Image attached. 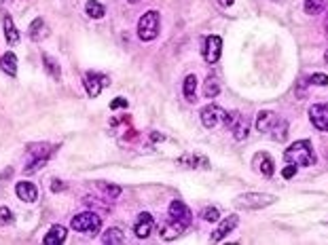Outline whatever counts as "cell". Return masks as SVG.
I'll return each instance as SVG.
<instances>
[{
    "mask_svg": "<svg viewBox=\"0 0 328 245\" xmlns=\"http://www.w3.org/2000/svg\"><path fill=\"white\" fill-rule=\"evenodd\" d=\"M284 159L286 163H292L296 167H309L315 163V152L311 148V142L309 140H299L290 144L288 148L284 150Z\"/></svg>",
    "mask_w": 328,
    "mask_h": 245,
    "instance_id": "cell-1",
    "label": "cell"
},
{
    "mask_svg": "<svg viewBox=\"0 0 328 245\" xmlns=\"http://www.w3.org/2000/svg\"><path fill=\"white\" fill-rule=\"evenodd\" d=\"M275 203L273 195H265V192H245L235 199V207L237 209H263Z\"/></svg>",
    "mask_w": 328,
    "mask_h": 245,
    "instance_id": "cell-2",
    "label": "cell"
},
{
    "mask_svg": "<svg viewBox=\"0 0 328 245\" xmlns=\"http://www.w3.org/2000/svg\"><path fill=\"white\" fill-rule=\"evenodd\" d=\"M70 226L78 232H87V234H96L102 228V218L94 211H83V213H76L70 222Z\"/></svg>",
    "mask_w": 328,
    "mask_h": 245,
    "instance_id": "cell-3",
    "label": "cell"
},
{
    "mask_svg": "<svg viewBox=\"0 0 328 245\" xmlns=\"http://www.w3.org/2000/svg\"><path fill=\"white\" fill-rule=\"evenodd\" d=\"M157 34H159V13L146 11L138 22V38L148 43V40L157 38Z\"/></svg>",
    "mask_w": 328,
    "mask_h": 245,
    "instance_id": "cell-4",
    "label": "cell"
},
{
    "mask_svg": "<svg viewBox=\"0 0 328 245\" xmlns=\"http://www.w3.org/2000/svg\"><path fill=\"white\" fill-rule=\"evenodd\" d=\"M224 118H227V112L216 104H210L201 110V125L206 129H214L218 122H224Z\"/></svg>",
    "mask_w": 328,
    "mask_h": 245,
    "instance_id": "cell-5",
    "label": "cell"
},
{
    "mask_svg": "<svg viewBox=\"0 0 328 245\" xmlns=\"http://www.w3.org/2000/svg\"><path fill=\"white\" fill-rule=\"evenodd\" d=\"M252 167L261 173L265 178H271L275 173V165H273V159L267 152H256L254 159H252Z\"/></svg>",
    "mask_w": 328,
    "mask_h": 245,
    "instance_id": "cell-6",
    "label": "cell"
},
{
    "mask_svg": "<svg viewBox=\"0 0 328 245\" xmlns=\"http://www.w3.org/2000/svg\"><path fill=\"white\" fill-rule=\"evenodd\" d=\"M83 85H85V89H87V95H89V97H98L100 91H102V87L108 85V78L102 76V74H96V72H87L85 78H83Z\"/></svg>",
    "mask_w": 328,
    "mask_h": 245,
    "instance_id": "cell-7",
    "label": "cell"
},
{
    "mask_svg": "<svg viewBox=\"0 0 328 245\" xmlns=\"http://www.w3.org/2000/svg\"><path fill=\"white\" fill-rule=\"evenodd\" d=\"M309 120L315 129L328 131V106L324 104H315L309 108Z\"/></svg>",
    "mask_w": 328,
    "mask_h": 245,
    "instance_id": "cell-8",
    "label": "cell"
},
{
    "mask_svg": "<svg viewBox=\"0 0 328 245\" xmlns=\"http://www.w3.org/2000/svg\"><path fill=\"white\" fill-rule=\"evenodd\" d=\"M220 53H222V40L218 36H208L206 47H203V59L208 64H216L220 59Z\"/></svg>",
    "mask_w": 328,
    "mask_h": 245,
    "instance_id": "cell-9",
    "label": "cell"
},
{
    "mask_svg": "<svg viewBox=\"0 0 328 245\" xmlns=\"http://www.w3.org/2000/svg\"><path fill=\"white\" fill-rule=\"evenodd\" d=\"M152 226H155V218H152L148 211H142L140 216H138V220H136V224H134V232H136V237L146 239L148 234L152 232Z\"/></svg>",
    "mask_w": 328,
    "mask_h": 245,
    "instance_id": "cell-10",
    "label": "cell"
},
{
    "mask_svg": "<svg viewBox=\"0 0 328 245\" xmlns=\"http://www.w3.org/2000/svg\"><path fill=\"white\" fill-rule=\"evenodd\" d=\"M170 218L182 222L184 226H189V224H191V209L187 207V203H182V201H172V203H170Z\"/></svg>",
    "mask_w": 328,
    "mask_h": 245,
    "instance_id": "cell-11",
    "label": "cell"
},
{
    "mask_svg": "<svg viewBox=\"0 0 328 245\" xmlns=\"http://www.w3.org/2000/svg\"><path fill=\"white\" fill-rule=\"evenodd\" d=\"M15 192H17V197L22 201H26V203H36L38 201V188L32 182H17Z\"/></svg>",
    "mask_w": 328,
    "mask_h": 245,
    "instance_id": "cell-12",
    "label": "cell"
},
{
    "mask_svg": "<svg viewBox=\"0 0 328 245\" xmlns=\"http://www.w3.org/2000/svg\"><path fill=\"white\" fill-rule=\"evenodd\" d=\"M237 224H239V218H237V216H227V218H224V220L218 224V228L212 232V241L224 239L233 228H237Z\"/></svg>",
    "mask_w": 328,
    "mask_h": 245,
    "instance_id": "cell-13",
    "label": "cell"
},
{
    "mask_svg": "<svg viewBox=\"0 0 328 245\" xmlns=\"http://www.w3.org/2000/svg\"><path fill=\"white\" fill-rule=\"evenodd\" d=\"M187 228L182 222H178V220H174V218H170V222H166L161 226V239L163 241H172V239H176V237H180V232Z\"/></svg>",
    "mask_w": 328,
    "mask_h": 245,
    "instance_id": "cell-14",
    "label": "cell"
},
{
    "mask_svg": "<svg viewBox=\"0 0 328 245\" xmlns=\"http://www.w3.org/2000/svg\"><path fill=\"white\" fill-rule=\"evenodd\" d=\"M275 120H278V116H275V112H269V110H261L259 116H256L254 120V127L263 131V134H267V131H271V127L275 125Z\"/></svg>",
    "mask_w": 328,
    "mask_h": 245,
    "instance_id": "cell-15",
    "label": "cell"
},
{
    "mask_svg": "<svg viewBox=\"0 0 328 245\" xmlns=\"http://www.w3.org/2000/svg\"><path fill=\"white\" fill-rule=\"evenodd\" d=\"M66 237H68V228H64V226H59V224H55V226H51L49 232L45 234L43 243H45V245H61V243L66 241Z\"/></svg>",
    "mask_w": 328,
    "mask_h": 245,
    "instance_id": "cell-16",
    "label": "cell"
},
{
    "mask_svg": "<svg viewBox=\"0 0 328 245\" xmlns=\"http://www.w3.org/2000/svg\"><path fill=\"white\" fill-rule=\"evenodd\" d=\"M53 146L47 144V142H36V144H30L28 146V152L32 155L34 159H49L51 155H53Z\"/></svg>",
    "mask_w": 328,
    "mask_h": 245,
    "instance_id": "cell-17",
    "label": "cell"
},
{
    "mask_svg": "<svg viewBox=\"0 0 328 245\" xmlns=\"http://www.w3.org/2000/svg\"><path fill=\"white\" fill-rule=\"evenodd\" d=\"M0 70L3 72H7L9 76H17V55L15 53H5L3 57H0Z\"/></svg>",
    "mask_w": 328,
    "mask_h": 245,
    "instance_id": "cell-18",
    "label": "cell"
},
{
    "mask_svg": "<svg viewBox=\"0 0 328 245\" xmlns=\"http://www.w3.org/2000/svg\"><path fill=\"white\" fill-rule=\"evenodd\" d=\"M182 91H184V97H187L191 104H193V101L197 99V93H195V91H197V76H195V74H189L187 78H184Z\"/></svg>",
    "mask_w": 328,
    "mask_h": 245,
    "instance_id": "cell-19",
    "label": "cell"
},
{
    "mask_svg": "<svg viewBox=\"0 0 328 245\" xmlns=\"http://www.w3.org/2000/svg\"><path fill=\"white\" fill-rule=\"evenodd\" d=\"M231 129H233V138L235 140H245V138H248V131H250V120L239 116L237 122H235Z\"/></svg>",
    "mask_w": 328,
    "mask_h": 245,
    "instance_id": "cell-20",
    "label": "cell"
},
{
    "mask_svg": "<svg viewBox=\"0 0 328 245\" xmlns=\"http://www.w3.org/2000/svg\"><path fill=\"white\" fill-rule=\"evenodd\" d=\"M102 241H104L106 245H119V243H123L125 241V234H123V230L121 228H108L104 234H102Z\"/></svg>",
    "mask_w": 328,
    "mask_h": 245,
    "instance_id": "cell-21",
    "label": "cell"
},
{
    "mask_svg": "<svg viewBox=\"0 0 328 245\" xmlns=\"http://www.w3.org/2000/svg\"><path fill=\"white\" fill-rule=\"evenodd\" d=\"M286 136H288V122H286L284 118H278L275 120V125L271 127V138L275 142H284Z\"/></svg>",
    "mask_w": 328,
    "mask_h": 245,
    "instance_id": "cell-22",
    "label": "cell"
},
{
    "mask_svg": "<svg viewBox=\"0 0 328 245\" xmlns=\"http://www.w3.org/2000/svg\"><path fill=\"white\" fill-rule=\"evenodd\" d=\"M98 188L102 195H106V199H119L121 197V186H117V184H110V182H98Z\"/></svg>",
    "mask_w": 328,
    "mask_h": 245,
    "instance_id": "cell-23",
    "label": "cell"
},
{
    "mask_svg": "<svg viewBox=\"0 0 328 245\" xmlns=\"http://www.w3.org/2000/svg\"><path fill=\"white\" fill-rule=\"evenodd\" d=\"M85 13H87L91 19H102V17H104V13H106V9H104V5H100L98 0H87Z\"/></svg>",
    "mask_w": 328,
    "mask_h": 245,
    "instance_id": "cell-24",
    "label": "cell"
},
{
    "mask_svg": "<svg viewBox=\"0 0 328 245\" xmlns=\"http://www.w3.org/2000/svg\"><path fill=\"white\" fill-rule=\"evenodd\" d=\"M5 36H7V43L9 45H17L19 43V34H17V30H15V24H13V19L5 15Z\"/></svg>",
    "mask_w": 328,
    "mask_h": 245,
    "instance_id": "cell-25",
    "label": "cell"
},
{
    "mask_svg": "<svg viewBox=\"0 0 328 245\" xmlns=\"http://www.w3.org/2000/svg\"><path fill=\"white\" fill-rule=\"evenodd\" d=\"M180 163H184V167H203V169H210V161L206 157H193V155H187L182 157Z\"/></svg>",
    "mask_w": 328,
    "mask_h": 245,
    "instance_id": "cell-26",
    "label": "cell"
},
{
    "mask_svg": "<svg viewBox=\"0 0 328 245\" xmlns=\"http://www.w3.org/2000/svg\"><path fill=\"white\" fill-rule=\"evenodd\" d=\"M220 93V80L216 76H210L206 83H203V95L206 97H216Z\"/></svg>",
    "mask_w": 328,
    "mask_h": 245,
    "instance_id": "cell-27",
    "label": "cell"
},
{
    "mask_svg": "<svg viewBox=\"0 0 328 245\" xmlns=\"http://www.w3.org/2000/svg\"><path fill=\"white\" fill-rule=\"evenodd\" d=\"M326 7V0H305V13L307 15H317V13H322V9Z\"/></svg>",
    "mask_w": 328,
    "mask_h": 245,
    "instance_id": "cell-28",
    "label": "cell"
},
{
    "mask_svg": "<svg viewBox=\"0 0 328 245\" xmlns=\"http://www.w3.org/2000/svg\"><path fill=\"white\" fill-rule=\"evenodd\" d=\"M47 32H45V22H43V19H34V24L32 26H30V36H32L34 40H38V38H43Z\"/></svg>",
    "mask_w": 328,
    "mask_h": 245,
    "instance_id": "cell-29",
    "label": "cell"
},
{
    "mask_svg": "<svg viewBox=\"0 0 328 245\" xmlns=\"http://www.w3.org/2000/svg\"><path fill=\"white\" fill-rule=\"evenodd\" d=\"M43 61H45V68L49 74H53L55 80H59V66L55 64V59H51L49 55H43Z\"/></svg>",
    "mask_w": 328,
    "mask_h": 245,
    "instance_id": "cell-30",
    "label": "cell"
},
{
    "mask_svg": "<svg viewBox=\"0 0 328 245\" xmlns=\"http://www.w3.org/2000/svg\"><path fill=\"white\" fill-rule=\"evenodd\" d=\"M201 218L206 222H216V220H220V211L216 207H203L201 209Z\"/></svg>",
    "mask_w": 328,
    "mask_h": 245,
    "instance_id": "cell-31",
    "label": "cell"
},
{
    "mask_svg": "<svg viewBox=\"0 0 328 245\" xmlns=\"http://www.w3.org/2000/svg\"><path fill=\"white\" fill-rule=\"evenodd\" d=\"M15 218H13V211L9 207H0V224H11Z\"/></svg>",
    "mask_w": 328,
    "mask_h": 245,
    "instance_id": "cell-32",
    "label": "cell"
},
{
    "mask_svg": "<svg viewBox=\"0 0 328 245\" xmlns=\"http://www.w3.org/2000/svg\"><path fill=\"white\" fill-rule=\"evenodd\" d=\"M311 85H322V87H326L328 85V76L326 74H311V78H307Z\"/></svg>",
    "mask_w": 328,
    "mask_h": 245,
    "instance_id": "cell-33",
    "label": "cell"
},
{
    "mask_svg": "<svg viewBox=\"0 0 328 245\" xmlns=\"http://www.w3.org/2000/svg\"><path fill=\"white\" fill-rule=\"evenodd\" d=\"M294 173H296V165H292V163H288V165L284 167V171H282V176L286 178V180H290V178H294Z\"/></svg>",
    "mask_w": 328,
    "mask_h": 245,
    "instance_id": "cell-34",
    "label": "cell"
},
{
    "mask_svg": "<svg viewBox=\"0 0 328 245\" xmlns=\"http://www.w3.org/2000/svg\"><path fill=\"white\" fill-rule=\"evenodd\" d=\"M64 188H66V184L61 182V180H53V184H51V190H55V192L64 190Z\"/></svg>",
    "mask_w": 328,
    "mask_h": 245,
    "instance_id": "cell-35",
    "label": "cell"
},
{
    "mask_svg": "<svg viewBox=\"0 0 328 245\" xmlns=\"http://www.w3.org/2000/svg\"><path fill=\"white\" fill-rule=\"evenodd\" d=\"M110 108H127V101L125 99H112Z\"/></svg>",
    "mask_w": 328,
    "mask_h": 245,
    "instance_id": "cell-36",
    "label": "cell"
},
{
    "mask_svg": "<svg viewBox=\"0 0 328 245\" xmlns=\"http://www.w3.org/2000/svg\"><path fill=\"white\" fill-rule=\"evenodd\" d=\"M216 3H218L220 7H231V5L235 3V0H216Z\"/></svg>",
    "mask_w": 328,
    "mask_h": 245,
    "instance_id": "cell-37",
    "label": "cell"
},
{
    "mask_svg": "<svg viewBox=\"0 0 328 245\" xmlns=\"http://www.w3.org/2000/svg\"><path fill=\"white\" fill-rule=\"evenodd\" d=\"M324 28H326V34H328V11H326V17H324Z\"/></svg>",
    "mask_w": 328,
    "mask_h": 245,
    "instance_id": "cell-38",
    "label": "cell"
},
{
    "mask_svg": "<svg viewBox=\"0 0 328 245\" xmlns=\"http://www.w3.org/2000/svg\"><path fill=\"white\" fill-rule=\"evenodd\" d=\"M324 59H326V64H328V51H326V53H324Z\"/></svg>",
    "mask_w": 328,
    "mask_h": 245,
    "instance_id": "cell-39",
    "label": "cell"
},
{
    "mask_svg": "<svg viewBox=\"0 0 328 245\" xmlns=\"http://www.w3.org/2000/svg\"><path fill=\"white\" fill-rule=\"evenodd\" d=\"M127 3H131V5H134V3H138V0H127Z\"/></svg>",
    "mask_w": 328,
    "mask_h": 245,
    "instance_id": "cell-40",
    "label": "cell"
},
{
    "mask_svg": "<svg viewBox=\"0 0 328 245\" xmlns=\"http://www.w3.org/2000/svg\"><path fill=\"white\" fill-rule=\"evenodd\" d=\"M0 3H5V0H0Z\"/></svg>",
    "mask_w": 328,
    "mask_h": 245,
    "instance_id": "cell-41",
    "label": "cell"
}]
</instances>
